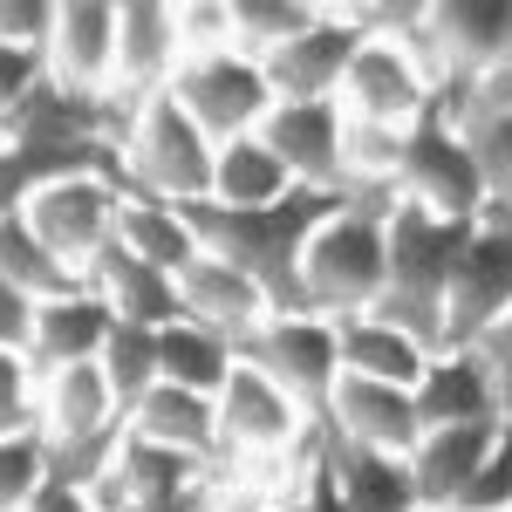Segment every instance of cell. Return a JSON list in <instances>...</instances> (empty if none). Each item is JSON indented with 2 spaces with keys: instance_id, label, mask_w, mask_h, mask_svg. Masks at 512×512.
Here are the masks:
<instances>
[{
  "instance_id": "obj_15",
  "label": "cell",
  "mask_w": 512,
  "mask_h": 512,
  "mask_svg": "<svg viewBox=\"0 0 512 512\" xmlns=\"http://www.w3.org/2000/svg\"><path fill=\"white\" fill-rule=\"evenodd\" d=\"M342 444H362V451H390V458H410L417 451V396L396 390V383H369V376H342L335 383V403H328V431Z\"/></svg>"
},
{
  "instance_id": "obj_21",
  "label": "cell",
  "mask_w": 512,
  "mask_h": 512,
  "mask_svg": "<svg viewBox=\"0 0 512 512\" xmlns=\"http://www.w3.org/2000/svg\"><path fill=\"white\" fill-rule=\"evenodd\" d=\"M110 328H117V315H110V301H103L96 287H82V294H69V301H41L35 342H28V369H35V383H41V376H55V369L96 362L103 342H110Z\"/></svg>"
},
{
  "instance_id": "obj_27",
  "label": "cell",
  "mask_w": 512,
  "mask_h": 512,
  "mask_svg": "<svg viewBox=\"0 0 512 512\" xmlns=\"http://www.w3.org/2000/svg\"><path fill=\"white\" fill-rule=\"evenodd\" d=\"M294 192V171L260 144V137H239V144H219L212 158V205H233V212H260V205H280Z\"/></svg>"
},
{
  "instance_id": "obj_12",
  "label": "cell",
  "mask_w": 512,
  "mask_h": 512,
  "mask_svg": "<svg viewBox=\"0 0 512 512\" xmlns=\"http://www.w3.org/2000/svg\"><path fill=\"white\" fill-rule=\"evenodd\" d=\"M219 431H226V458H274V451H301L308 417L294 410V396L274 390L260 369L239 362L233 383L219 390Z\"/></svg>"
},
{
  "instance_id": "obj_17",
  "label": "cell",
  "mask_w": 512,
  "mask_h": 512,
  "mask_svg": "<svg viewBox=\"0 0 512 512\" xmlns=\"http://www.w3.org/2000/svg\"><path fill=\"white\" fill-rule=\"evenodd\" d=\"M178 308H185V321L212 328V335H226L233 349H239V342H246V335H253L267 315H274V308H267V294L239 274L233 260H219V253H198V260H185V274H178Z\"/></svg>"
},
{
  "instance_id": "obj_39",
  "label": "cell",
  "mask_w": 512,
  "mask_h": 512,
  "mask_svg": "<svg viewBox=\"0 0 512 512\" xmlns=\"http://www.w3.org/2000/svg\"><path fill=\"white\" fill-rule=\"evenodd\" d=\"M48 76V55H28V48H7L0 41V117H14L21 110V96Z\"/></svg>"
},
{
  "instance_id": "obj_31",
  "label": "cell",
  "mask_w": 512,
  "mask_h": 512,
  "mask_svg": "<svg viewBox=\"0 0 512 512\" xmlns=\"http://www.w3.org/2000/svg\"><path fill=\"white\" fill-rule=\"evenodd\" d=\"M96 362H103V376H110V390H117L123 417L164 383V376H158V328H130V321H117Z\"/></svg>"
},
{
  "instance_id": "obj_41",
  "label": "cell",
  "mask_w": 512,
  "mask_h": 512,
  "mask_svg": "<svg viewBox=\"0 0 512 512\" xmlns=\"http://www.w3.org/2000/svg\"><path fill=\"white\" fill-rule=\"evenodd\" d=\"M472 355L485 362V369H492V383H499V403H506V417H512V308L472 342Z\"/></svg>"
},
{
  "instance_id": "obj_36",
  "label": "cell",
  "mask_w": 512,
  "mask_h": 512,
  "mask_svg": "<svg viewBox=\"0 0 512 512\" xmlns=\"http://www.w3.org/2000/svg\"><path fill=\"white\" fill-rule=\"evenodd\" d=\"M178 48L192 55H226L233 48V0H185L178 7Z\"/></svg>"
},
{
  "instance_id": "obj_23",
  "label": "cell",
  "mask_w": 512,
  "mask_h": 512,
  "mask_svg": "<svg viewBox=\"0 0 512 512\" xmlns=\"http://www.w3.org/2000/svg\"><path fill=\"white\" fill-rule=\"evenodd\" d=\"M321 458L342 485L349 512H424L417 506V478H410V458H390V451H362V444H342V437H321Z\"/></svg>"
},
{
  "instance_id": "obj_20",
  "label": "cell",
  "mask_w": 512,
  "mask_h": 512,
  "mask_svg": "<svg viewBox=\"0 0 512 512\" xmlns=\"http://www.w3.org/2000/svg\"><path fill=\"white\" fill-rule=\"evenodd\" d=\"M117 424H130V417H123L103 362H76V369L41 376V437L48 444H82V437H103Z\"/></svg>"
},
{
  "instance_id": "obj_37",
  "label": "cell",
  "mask_w": 512,
  "mask_h": 512,
  "mask_svg": "<svg viewBox=\"0 0 512 512\" xmlns=\"http://www.w3.org/2000/svg\"><path fill=\"white\" fill-rule=\"evenodd\" d=\"M451 512H512V417H506V431H499V444H492V458L478 465V478L458 492Z\"/></svg>"
},
{
  "instance_id": "obj_26",
  "label": "cell",
  "mask_w": 512,
  "mask_h": 512,
  "mask_svg": "<svg viewBox=\"0 0 512 512\" xmlns=\"http://www.w3.org/2000/svg\"><path fill=\"white\" fill-rule=\"evenodd\" d=\"M117 246L130 260L158 267V274H185V260H198L205 246L198 233L185 226V205H164V198H144V192H123V212H117Z\"/></svg>"
},
{
  "instance_id": "obj_43",
  "label": "cell",
  "mask_w": 512,
  "mask_h": 512,
  "mask_svg": "<svg viewBox=\"0 0 512 512\" xmlns=\"http://www.w3.org/2000/svg\"><path fill=\"white\" fill-rule=\"evenodd\" d=\"M212 512H219V506H212Z\"/></svg>"
},
{
  "instance_id": "obj_3",
  "label": "cell",
  "mask_w": 512,
  "mask_h": 512,
  "mask_svg": "<svg viewBox=\"0 0 512 512\" xmlns=\"http://www.w3.org/2000/svg\"><path fill=\"white\" fill-rule=\"evenodd\" d=\"M478 219H437L424 205H396L390 212V274H383V294H376V308L369 321H383V328H403L410 342H424V349H444V301H451V267H458V253H465V239H472Z\"/></svg>"
},
{
  "instance_id": "obj_25",
  "label": "cell",
  "mask_w": 512,
  "mask_h": 512,
  "mask_svg": "<svg viewBox=\"0 0 512 512\" xmlns=\"http://www.w3.org/2000/svg\"><path fill=\"white\" fill-rule=\"evenodd\" d=\"M335 349H342V376H369V383H396V390H417L431 369L424 342H410L403 328H383L369 315L335 321Z\"/></svg>"
},
{
  "instance_id": "obj_13",
  "label": "cell",
  "mask_w": 512,
  "mask_h": 512,
  "mask_svg": "<svg viewBox=\"0 0 512 512\" xmlns=\"http://www.w3.org/2000/svg\"><path fill=\"white\" fill-rule=\"evenodd\" d=\"M253 137L294 171V185H315V192L349 185L342 178V103H274Z\"/></svg>"
},
{
  "instance_id": "obj_28",
  "label": "cell",
  "mask_w": 512,
  "mask_h": 512,
  "mask_svg": "<svg viewBox=\"0 0 512 512\" xmlns=\"http://www.w3.org/2000/svg\"><path fill=\"white\" fill-rule=\"evenodd\" d=\"M239 369V349L226 335H212V328H198V321H171L158 335V376L164 383H178V390H198V396H219L233 383Z\"/></svg>"
},
{
  "instance_id": "obj_11",
  "label": "cell",
  "mask_w": 512,
  "mask_h": 512,
  "mask_svg": "<svg viewBox=\"0 0 512 512\" xmlns=\"http://www.w3.org/2000/svg\"><path fill=\"white\" fill-rule=\"evenodd\" d=\"M335 103H342V117L355 123H390V130H410V123L431 110V76L417 69V55L390 35H369L355 48L349 76L335 89Z\"/></svg>"
},
{
  "instance_id": "obj_35",
  "label": "cell",
  "mask_w": 512,
  "mask_h": 512,
  "mask_svg": "<svg viewBox=\"0 0 512 512\" xmlns=\"http://www.w3.org/2000/svg\"><path fill=\"white\" fill-rule=\"evenodd\" d=\"M41 431V383L28 355H0V437Z\"/></svg>"
},
{
  "instance_id": "obj_10",
  "label": "cell",
  "mask_w": 512,
  "mask_h": 512,
  "mask_svg": "<svg viewBox=\"0 0 512 512\" xmlns=\"http://www.w3.org/2000/svg\"><path fill=\"white\" fill-rule=\"evenodd\" d=\"M362 41H369L362 7H321V21L308 35H294L287 48H274L260 62L274 103H335V89H342V76H349Z\"/></svg>"
},
{
  "instance_id": "obj_18",
  "label": "cell",
  "mask_w": 512,
  "mask_h": 512,
  "mask_svg": "<svg viewBox=\"0 0 512 512\" xmlns=\"http://www.w3.org/2000/svg\"><path fill=\"white\" fill-rule=\"evenodd\" d=\"M178 7L171 0H130L117 7V89L130 96H164L178 76Z\"/></svg>"
},
{
  "instance_id": "obj_19",
  "label": "cell",
  "mask_w": 512,
  "mask_h": 512,
  "mask_svg": "<svg viewBox=\"0 0 512 512\" xmlns=\"http://www.w3.org/2000/svg\"><path fill=\"white\" fill-rule=\"evenodd\" d=\"M506 431V417L492 424H451V431H424L410 451V478H417V506L424 512H451L458 492L478 478V465L492 458V444Z\"/></svg>"
},
{
  "instance_id": "obj_16",
  "label": "cell",
  "mask_w": 512,
  "mask_h": 512,
  "mask_svg": "<svg viewBox=\"0 0 512 512\" xmlns=\"http://www.w3.org/2000/svg\"><path fill=\"white\" fill-rule=\"evenodd\" d=\"M130 431L164 444V451H185L192 465H205L212 478L233 472L226 458V431H219V396H198V390H178V383H158L130 410Z\"/></svg>"
},
{
  "instance_id": "obj_4",
  "label": "cell",
  "mask_w": 512,
  "mask_h": 512,
  "mask_svg": "<svg viewBox=\"0 0 512 512\" xmlns=\"http://www.w3.org/2000/svg\"><path fill=\"white\" fill-rule=\"evenodd\" d=\"M212 158H219V144L178 110L171 89L151 96L137 110V123H130V137H123V178H130V192L164 198V205L212 198Z\"/></svg>"
},
{
  "instance_id": "obj_2",
  "label": "cell",
  "mask_w": 512,
  "mask_h": 512,
  "mask_svg": "<svg viewBox=\"0 0 512 512\" xmlns=\"http://www.w3.org/2000/svg\"><path fill=\"white\" fill-rule=\"evenodd\" d=\"M403 205L396 185H349V205L335 219H321V233L301 253V287H308V315L349 321L369 315L383 274H390V212Z\"/></svg>"
},
{
  "instance_id": "obj_30",
  "label": "cell",
  "mask_w": 512,
  "mask_h": 512,
  "mask_svg": "<svg viewBox=\"0 0 512 512\" xmlns=\"http://www.w3.org/2000/svg\"><path fill=\"white\" fill-rule=\"evenodd\" d=\"M321 21L315 0H233V48L267 62L274 48H287L294 35H308Z\"/></svg>"
},
{
  "instance_id": "obj_34",
  "label": "cell",
  "mask_w": 512,
  "mask_h": 512,
  "mask_svg": "<svg viewBox=\"0 0 512 512\" xmlns=\"http://www.w3.org/2000/svg\"><path fill=\"white\" fill-rule=\"evenodd\" d=\"M41 485H48V437L41 431L0 437V512H28Z\"/></svg>"
},
{
  "instance_id": "obj_38",
  "label": "cell",
  "mask_w": 512,
  "mask_h": 512,
  "mask_svg": "<svg viewBox=\"0 0 512 512\" xmlns=\"http://www.w3.org/2000/svg\"><path fill=\"white\" fill-rule=\"evenodd\" d=\"M0 41H7V48H28V55H48V41H55V7H48V0H0Z\"/></svg>"
},
{
  "instance_id": "obj_29",
  "label": "cell",
  "mask_w": 512,
  "mask_h": 512,
  "mask_svg": "<svg viewBox=\"0 0 512 512\" xmlns=\"http://www.w3.org/2000/svg\"><path fill=\"white\" fill-rule=\"evenodd\" d=\"M0 280H14L28 301H69V294L89 287V274H76L69 260H55L21 212H14V219H0Z\"/></svg>"
},
{
  "instance_id": "obj_14",
  "label": "cell",
  "mask_w": 512,
  "mask_h": 512,
  "mask_svg": "<svg viewBox=\"0 0 512 512\" xmlns=\"http://www.w3.org/2000/svg\"><path fill=\"white\" fill-rule=\"evenodd\" d=\"M48 76L62 89H76V96H110L117 89V7L110 0H62L55 7Z\"/></svg>"
},
{
  "instance_id": "obj_33",
  "label": "cell",
  "mask_w": 512,
  "mask_h": 512,
  "mask_svg": "<svg viewBox=\"0 0 512 512\" xmlns=\"http://www.w3.org/2000/svg\"><path fill=\"white\" fill-rule=\"evenodd\" d=\"M458 130H465V151H472L478 178H485V198L512 205V110H499V117H465Z\"/></svg>"
},
{
  "instance_id": "obj_1",
  "label": "cell",
  "mask_w": 512,
  "mask_h": 512,
  "mask_svg": "<svg viewBox=\"0 0 512 512\" xmlns=\"http://www.w3.org/2000/svg\"><path fill=\"white\" fill-rule=\"evenodd\" d=\"M342 205H349V185H342V192L294 185L280 205H260V212H233V205L192 198V205H185V226L198 233L205 253L233 260L239 274L267 294V308H274V315H308L301 253H308V239L321 233V219H335Z\"/></svg>"
},
{
  "instance_id": "obj_22",
  "label": "cell",
  "mask_w": 512,
  "mask_h": 512,
  "mask_svg": "<svg viewBox=\"0 0 512 512\" xmlns=\"http://www.w3.org/2000/svg\"><path fill=\"white\" fill-rule=\"evenodd\" d=\"M410 396H417V424H424V431H451V424H492V417H506L499 383H492V369H485L472 349H465V355H431L424 383H417Z\"/></svg>"
},
{
  "instance_id": "obj_8",
  "label": "cell",
  "mask_w": 512,
  "mask_h": 512,
  "mask_svg": "<svg viewBox=\"0 0 512 512\" xmlns=\"http://www.w3.org/2000/svg\"><path fill=\"white\" fill-rule=\"evenodd\" d=\"M171 96H178V110H185L212 144H239V137H253V130L267 123V110H274L267 69H260L253 55H239V48L178 62Z\"/></svg>"
},
{
  "instance_id": "obj_9",
  "label": "cell",
  "mask_w": 512,
  "mask_h": 512,
  "mask_svg": "<svg viewBox=\"0 0 512 512\" xmlns=\"http://www.w3.org/2000/svg\"><path fill=\"white\" fill-rule=\"evenodd\" d=\"M117 212H123V185H110V178H62V185L28 198L21 219L35 226V239L55 260H69L76 274H89L117 246Z\"/></svg>"
},
{
  "instance_id": "obj_40",
  "label": "cell",
  "mask_w": 512,
  "mask_h": 512,
  "mask_svg": "<svg viewBox=\"0 0 512 512\" xmlns=\"http://www.w3.org/2000/svg\"><path fill=\"white\" fill-rule=\"evenodd\" d=\"M35 315H41V301H28L14 280H0V355H28Z\"/></svg>"
},
{
  "instance_id": "obj_24",
  "label": "cell",
  "mask_w": 512,
  "mask_h": 512,
  "mask_svg": "<svg viewBox=\"0 0 512 512\" xmlns=\"http://www.w3.org/2000/svg\"><path fill=\"white\" fill-rule=\"evenodd\" d=\"M89 287L110 301V315L130 321V328H171V321H185V308H178V280L158 274V267H144V260H130L123 246H110L96 267H89Z\"/></svg>"
},
{
  "instance_id": "obj_6",
  "label": "cell",
  "mask_w": 512,
  "mask_h": 512,
  "mask_svg": "<svg viewBox=\"0 0 512 512\" xmlns=\"http://www.w3.org/2000/svg\"><path fill=\"white\" fill-rule=\"evenodd\" d=\"M512 308V205L485 198L472 239L451 267V301H444V349L437 355H465Z\"/></svg>"
},
{
  "instance_id": "obj_5",
  "label": "cell",
  "mask_w": 512,
  "mask_h": 512,
  "mask_svg": "<svg viewBox=\"0 0 512 512\" xmlns=\"http://www.w3.org/2000/svg\"><path fill=\"white\" fill-rule=\"evenodd\" d=\"M239 362L260 369L274 390L294 396V410L308 417V431H328V403L342 383V349H335V321L321 315H267L246 342Z\"/></svg>"
},
{
  "instance_id": "obj_32",
  "label": "cell",
  "mask_w": 512,
  "mask_h": 512,
  "mask_svg": "<svg viewBox=\"0 0 512 512\" xmlns=\"http://www.w3.org/2000/svg\"><path fill=\"white\" fill-rule=\"evenodd\" d=\"M396 164H403V130L342 117V178L349 185H396Z\"/></svg>"
},
{
  "instance_id": "obj_7",
  "label": "cell",
  "mask_w": 512,
  "mask_h": 512,
  "mask_svg": "<svg viewBox=\"0 0 512 512\" xmlns=\"http://www.w3.org/2000/svg\"><path fill=\"white\" fill-rule=\"evenodd\" d=\"M396 192L410 205H424L437 219H478L485 212V178H478L465 130L451 123V110L431 96V110L403 130V164H396Z\"/></svg>"
},
{
  "instance_id": "obj_42",
  "label": "cell",
  "mask_w": 512,
  "mask_h": 512,
  "mask_svg": "<svg viewBox=\"0 0 512 512\" xmlns=\"http://www.w3.org/2000/svg\"><path fill=\"white\" fill-rule=\"evenodd\" d=\"M28 512H96V499L76 492V485H62V478H48L35 499H28Z\"/></svg>"
}]
</instances>
